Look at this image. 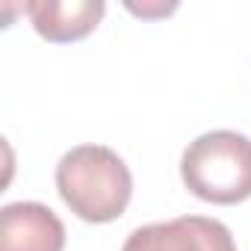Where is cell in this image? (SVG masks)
Here are the masks:
<instances>
[{"label":"cell","mask_w":251,"mask_h":251,"mask_svg":"<svg viewBox=\"0 0 251 251\" xmlns=\"http://www.w3.org/2000/svg\"><path fill=\"white\" fill-rule=\"evenodd\" d=\"M59 198L74 216L92 225L115 222L130 204V169L106 145H77L56 166Z\"/></svg>","instance_id":"cell-1"},{"label":"cell","mask_w":251,"mask_h":251,"mask_svg":"<svg viewBox=\"0 0 251 251\" xmlns=\"http://www.w3.org/2000/svg\"><path fill=\"white\" fill-rule=\"evenodd\" d=\"M183 186L207 204H239L251 198V139L236 130L201 133L180 157Z\"/></svg>","instance_id":"cell-2"},{"label":"cell","mask_w":251,"mask_h":251,"mask_svg":"<svg viewBox=\"0 0 251 251\" xmlns=\"http://www.w3.org/2000/svg\"><path fill=\"white\" fill-rule=\"evenodd\" d=\"M121 251H236L227 225L210 216H180L136 227Z\"/></svg>","instance_id":"cell-3"},{"label":"cell","mask_w":251,"mask_h":251,"mask_svg":"<svg viewBox=\"0 0 251 251\" xmlns=\"http://www.w3.org/2000/svg\"><path fill=\"white\" fill-rule=\"evenodd\" d=\"M65 225L39 201H15L0 210V251H62Z\"/></svg>","instance_id":"cell-4"},{"label":"cell","mask_w":251,"mask_h":251,"mask_svg":"<svg viewBox=\"0 0 251 251\" xmlns=\"http://www.w3.org/2000/svg\"><path fill=\"white\" fill-rule=\"evenodd\" d=\"M36 33L48 42H80L103 18V0H30L24 6Z\"/></svg>","instance_id":"cell-5"}]
</instances>
